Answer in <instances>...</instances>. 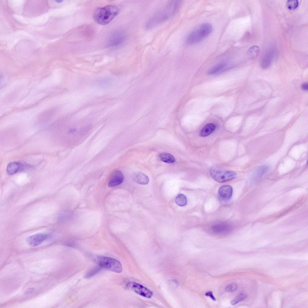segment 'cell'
Listing matches in <instances>:
<instances>
[{"label": "cell", "instance_id": "cell-1", "mask_svg": "<svg viewBox=\"0 0 308 308\" xmlns=\"http://www.w3.org/2000/svg\"><path fill=\"white\" fill-rule=\"evenodd\" d=\"M181 1L173 0L168 2L164 8L152 17L146 22V29L153 28L174 15L179 9Z\"/></svg>", "mask_w": 308, "mask_h": 308}, {"label": "cell", "instance_id": "cell-2", "mask_svg": "<svg viewBox=\"0 0 308 308\" xmlns=\"http://www.w3.org/2000/svg\"><path fill=\"white\" fill-rule=\"evenodd\" d=\"M119 8L114 5H107L97 8L94 14V18L98 24L105 25L109 23L119 14Z\"/></svg>", "mask_w": 308, "mask_h": 308}, {"label": "cell", "instance_id": "cell-3", "mask_svg": "<svg viewBox=\"0 0 308 308\" xmlns=\"http://www.w3.org/2000/svg\"><path fill=\"white\" fill-rule=\"evenodd\" d=\"M212 30V27L210 24L204 23L201 24L189 34L186 39V43L192 45L199 42L210 34Z\"/></svg>", "mask_w": 308, "mask_h": 308}, {"label": "cell", "instance_id": "cell-4", "mask_svg": "<svg viewBox=\"0 0 308 308\" xmlns=\"http://www.w3.org/2000/svg\"><path fill=\"white\" fill-rule=\"evenodd\" d=\"M94 260L101 268L120 273L122 270V266L120 263L114 258L103 256H97Z\"/></svg>", "mask_w": 308, "mask_h": 308}, {"label": "cell", "instance_id": "cell-5", "mask_svg": "<svg viewBox=\"0 0 308 308\" xmlns=\"http://www.w3.org/2000/svg\"><path fill=\"white\" fill-rule=\"evenodd\" d=\"M210 174L212 178L219 183H223L235 178L236 174L233 171L222 170L213 168L210 170Z\"/></svg>", "mask_w": 308, "mask_h": 308}, {"label": "cell", "instance_id": "cell-6", "mask_svg": "<svg viewBox=\"0 0 308 308\" xmlns=\"http://www.w3.org/2000/svg\"><path fill=\"white\" fill-rule=\"evenodd\" d=\"M126 287L128 289L130 288L137 294L146 298H150L153 295L152 292L149 289L136 283H128L127 284Z\"/></svg>", "mask_w": 308, "mask_h": 308}, {"label": "cell", "instance_id": "cell-7", "mask_svg": "<svg viewBox=\"0 0 308 308\" xmlns=\"http://www.w3.org/2000/svg\"><path fill=\"white\" fill-rule=\"evenodd\" d=\"M45 233H37L28 237L26 239L28 244L32 247L37 246L41 244L48 237Z\"/></svg>", "mask_w": 308, "mask_h": 308}, {"label": "cell", "instance_id": "cell-8", "mask_svg": "<svg viewBox=\"0 0 308 308\" xmlns=\"http://www.w3.org/2000/svg\"><path fill=\"white\" fill-rule=\"evenodd\" d=\"M29 167V166L23 163L13 162L10 163L8 165L6 171L8 175H12Z\"/></svg>", "mask_w": 308, "mask_h": 308}, {"label": "cell", "instance_id": "cell-9", "mask_svg": "<svg viewBox=\"0 0 308 308\" xmlns=\"http://www.w3.org/2000/svg\"><path fill=\"white\" fill-rule=\"evenodd\" d=\"M124 180L122 173L118 170L114 171L112 173L108 182L109 187H114L122 183Z\"/></svg>", "mask_w": 308, "mask_h": 308}, {"label": "cell", "instance_id": "cell-10", "mask_svg": "<svg viewBox=\"0 0 308 308\" xmlns=\"http://www.w3.org/2000/svg\"><path fill=\"white\" fill-rule=\"evenodd\" d=\"M233 192V188L229 185H224L219 189L218 194L221 199L224 200H229L232 197Z\"/></svg>", "mask_w": 308, "mask_h": 308}, {"label": "cell", "instance_id": "cell-11", "mask_svg": "<svg viewBox=\"0 0 308 308\" xmlns=\"http://www.w3.org/2000/svg\"><path fill=\"white\" fill-rule=\"evenodd\" d=\"M125 36L121 32H117L113 34L109 41V44L111 46H116L121 44L124 42Z\"/></svg>", "mask_w": 308, "mask_h": 308}, {"label": "cell", "instance_id": "cell-12", "mask_svg": "<svg viewBox=\"0 0 308 308\" xmlns=\"http://www.w3.org/2000/svg\"><path fill=\"white\" fill-rule=\"evenodd\" d=\"M134 180L137 183L142 185H146L148 183L149 179L148 176L144 173L141 172L135 173L134 176Z\"/></svg>", "mask_w": 308, "mask_h": 308}, {"label": "cell", "instance_id": "cell-13", "mask_svg": "<svg viewBox=\"0 0 308 308\" xmlns=\"http://www.w3.org/2000/svg\"><path fill=\"white\" fill-rule=\"evenodd\" d=\"M216 126L213 124L209 123L206 125L201 131L199 136L202 137L208 136L212 133L215 130Z\"/></svg>", "mask_w": 308, "mask_h": 308}, {"label": "cell", "instance_id": "cell-14", "mask_svg": "<svg viewBox=\"0 0 308 308\" xmlns=\"http://www.w3.org/2000/svg\"><path fill=\"white\" fill-rule=\"evenodd\" d=\"M211 228L212 232L217 234L225 233L229 229L228 225L223 224L215 225L213 226Z\"/></svg>", "mask_w": 308, "mask_h": 308}, {"label": "cell", "instance_id": "cell-15", "mask_svg": "<svg viewBox=\"0 0 308 308\" xmlns=\"http://www.w3.org/2000/svg\"><path fill=\"white\" fill-rule=\"evenodd\" d=\"M227 66V63H219L210 69L208 71V73L210 75L216 74L224 70Z\"/></svg>", "mask_w": 308, "mask_h": 308}, {"label": "cell", "instance_id": "cell-16", "mask_svg": "<svg viewBox=\"0 0 308 308\" xmlns=\"http://www.w3.org/2000/svg\"><path fill=\"white\" fill-rule=\"evenodd\" d=\"M159 157L161 161L167 163H172L175 162L174 157L170 153L163 152L159 154Z\"/></svg>", "mask_w": 308, "mask_h": 308}, {"label": "cell", "instance_id": "cell-17", "mask_svg": "<svg viewBox=\"0 0 308 308\" xmlns=\"http://www.w3.org/2000/svg\"><path fill=\"white\" fill-rule=\"evenodd\" d=\"M260 52L259 47L257 45H254L249 48L247 51V54L249 57L253 59L257 57Z\"/></svg>", "mask_w": 308, "mask_h": 308}, {"label": "cell", "instance_id": "cell-18", "mask_svg": "<svg viewBox=\"0 0 308 308\" xmlns=\"http://www.w3.org/2000/svg\"><path fill=\"white\" fill-rule=\"evenodd\" d=\"M269 168V166L266 165L260 166L255 169L253 174L255 177H260L266 173Z\"/></svg>", "mask_w": 308, "mask_h": 308}, {"label": "cell", "instance_id": "cell-19", "mask_svg": "<svg viewBox=\"0 0 308 308\" xmlns=\"http://www.w3.org/2000/svg\"><path fill=\"white\" fill-rule=\"evenodd\" d=\"M175 202L178 205L183 206H185L187 203V199L183 194H179L176 198Z\"/></svg>", "mask_w": 308, "mask_h": 308}, {"label": "cell", "instance_id": "cell-20", "mask_svg": "<svg viewBox=\"0 0 308 308\" xmlns=\"http://www.w3.org/2000/svg\"><path fill=\"white\" fill-rule=\"evenodd\" d=\"M247 297V295L246 294L243 292L240 293L234 299L231 300V304L232 305H234L245 299Z\"/></svg>", "mask_w": 308, "mask_h": 308}, {"label": "cell", "instance_id": "cell-21", "mask_svg": "<svg viewBox=\"0 0 308 308\" xmlns=\"http://www.w3.org/2000/svg\"><path fill=\"white\" fill-rule=\"evenodd\" d=\"M271 55L270 54H268L264 57L261 63V66L263 68H267L270 65L272 58Z\"/></svg>", "mask_w": 308, "mask_h": 308}, {"label": "cell", "instance_id": "cell-22", "mask_svg": "<svg viewBox=\"0 0 308 308\" xmlns=\"http://www.w3.org/2000/svg\"><path fill=\"white\" fill-rule=\"evenodd\" d=\"M286 6L290 10H294L298 7L299 3L297 0H289L286 2Z\"/></svg>", "mask_w": 308, "mask_h": 308}, {"label": "cell", "instance_id": "cell-23", "mask_svg": "<svg viewBox=\"0 0 308 308\" xmlns=\"http://www.w3.org/2000/svg\"><path fill=\"white\" fill-rule=\"evenodd\" d=\"M102 268L100 266L94 268L88 271L86 274V278H89L93 276L98 273Z\"/></svg>", "mask_w": 308, "mask_h": 308}, {"label": "cell", "instance_id": "cell-24", "mask_svg": "<svg viewBox=\"0 0 308 308\" xmlns=\"http://www.w3.org/2000/svg\"><path fill=\"white\" fill-rule=\"evenodd\" d=\"M237 285L235 283H232L228 285L226 288L225 290L229 292H232L235 291L237 288Z\"/></svg>", "mask_w": 308, "mask_h": 308}, {"label": "cell", "instance_id": "cell-25", "mask_svg": "<svg viewBox=\"0 0 308 308\" xmlns=\"http://www.w3.org/2000/svg\"><path fill=\"white\" fill-rule=\"evenodd\" d=\"M205 295L206 296H208L210 297L212 300L214 301H215L216 299L214 297L213 294L212 292L211 291H209L206 292L205 294Z\"/></svg>", "mask_w": 308, "mask_h": 308}, {"label": "cell", "instance_id": "cell-26", "mask_svg": "<svg viewBox=\"0 0 308 308\" xmlns=\"http://www.w3.org/2000/svg\"><path fill=\"white\" fill-rule=\"evenodd\" d=\"M301 88L304 91H307L308 89V85L307 83H304L301 85Z\"/></svg>", "mask_w": 308, "mask_h": 308}, {"label": "cell", "instance_id": "cell-27", "mask_svg": "<svg viewBox=\"0 0 308 308\" xmlns=\"http://www.w3.org/2000/svg\"><path fill=\"white\" fill-rule=\"evenodd\" d=\"M34 289L33 288H30L28 289L26 291L25 293L26 294H29L32 293Z\"/></svg>", "mask_w": 308, "mask_h": 308}, {"label": "cell", "instance_id": "cell-28", "mask_svg": "<svg viewBox=\"0 0 308 308\" xmlns=\"http://www.w3.org/2000/svg\"><path fill=\"white\" fill-rule=\"evenodd\" d=\"M63 1L62 0H56L55 2L57 3H61Z\"/></svg>", "mask_w": 308, "mask_h": 308}]
</instances>
